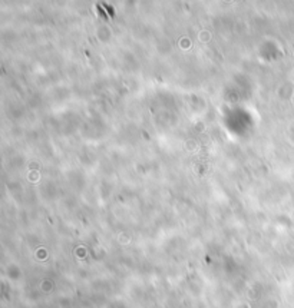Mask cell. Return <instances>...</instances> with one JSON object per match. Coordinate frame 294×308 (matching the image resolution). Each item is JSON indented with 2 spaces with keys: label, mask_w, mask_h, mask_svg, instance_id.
I'll use <instances>...</instances> for the list:
<instances>
[]
</instances>
